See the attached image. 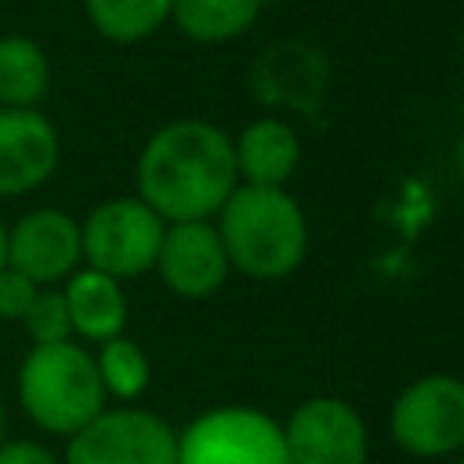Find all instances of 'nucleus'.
<instances>
[{"instance_id":"nucleus-4","label":"nucleus","mask_w":464,"mask_h":464,"mask_svg":"<svg viewBox=\"0 0 464 464\" xmlns=\"http://www.w3.org/2000/svg\"><path fill=\"white\" fill-rule=\"evenodd\" d=\"M167 221L145 207L138 196H116L98 203L80 221V246L83 261L94 272L112 276L116 283L138 279L152 272Z\"/></svg>"},{"instance_id":"nucleus-21","label":"nucleus","mask_w":464,"mask_h":464,"mask_svg":"<svg viewBox=\"0 0 464 464\" xmlns=\"http://www.w3.org/2000/svg\"><path fill=\"white\" fill-rule=\"evenodd\" d=\"M7 268V225L0 221V272Z\"/></svg>"},{"instance_id":"nucleus-3","label":"nucleus","mask_w":464,"mask_h":464,"mask_svg":"<svg viewBox=\"0 0 464 464\" xmlns=\"http://www.w3.org/2000/svg\"><path fill=\"white\" fill-rule=\"evenodd\" d=\"M94 355L72 341L33 344L18 366V402L47 435H76L105 410Z\"/></svg>"},{"instance_id":"nucleus-8","label":"nucleus","mask_w":464,"mask_h":464,"mask_svg":"<svg viewBox=\"0 0 464 464\" xmlns=\"http://www.w3.org/2000/svg\"><path fill=\"white\" fill-rule=\"evenodd\" d=\"M290 464H366L370 431L362 413L337 395H312L279 424Z\"/></svg>"},{"instance_id":"nucleus-20","label":"nucleus","mask_w":464,"mask_h":464,"mask_svg":"<svg viewBox=\"0 0 464 464\" xmlns=\"http://www.w3.org/2000/svg\"><path fill=\"white\" fill-rule=\"evenodd\" d=\"M0 464H62V457H54L44 442L33 439H4Z\"/></svg>"},{"instance_id":"nucleus-7","label":"nucleus","mask_w":464,"mask_h":464,"mask_svg":"<svg viewBox=\"0 0 464 464\" xmlns=\"http://www.w3.org/2000/svg\"><path fill=\"white\" fill-rule=\"evenodd\" d=\"M62 464H178V431L152 410H102L69 435Z\"/></svg>"},{"instance_id":"nucleus-11","label":"nucleus","mask_w":464,"mask_h":464,"mask_svg":"<svg viewBox=\"0 0 464 464\" xmlns=\"http://www.w3.org/2000/svg\"><path fill=\"white\" fill-rule=\"evenodd\" d=\"M62 141L40 109H0V199L25 196L58 170Z\"/></svg>"},{"instance_id":"nucleus-6","label":"nucleus","mask_w":464,"mask_h":464,"mask_svg":"<svg viewBox=\"0 0 464 464\" xmlns=\"http://www.w3.org/2000/svg\"><path fill=\"white\" fill-rule=\"evenodd\" d=\"M178 464H290L283 428L254 406H218L178 431Z\"/></svg>"},{"instance_id":"nucleus-22","label":"nucleus","mask_w":464,"mask_h":464,"mask_svg":"<svg viewBox=\"0 0 464 464\" xmlns=\"http://www.w3.org/2000/svg\"><path fill=\"white\" fill-rule=\"evenodd\" d=\"M4 420H7V410H4V392H0V446H4V439H7V435H4Z\"/></svg>"},{"instance_id":"nucleus-1","label":"nucleus","mask_w":464,"mask_h":464,"mask_svg":"<svg viewBox=\"0 0 464 464\" xmlns=\"http://www.w3.org/2000/svg\"><path fill=\"white\" fill-rule=\"evenodd\" d=\"M134 185L167 225L210 221L239 185L232 138L207 120H170L141 145Z\"/></svg>"},{"instance_id":"nucleus-14","label":"nucleus","mask_w":464,"mask_h":464,"mask_svg":"<svg viewBox=\"0 0 464 464\" xmlns=\"http://www.w3.org/2000/svg\"><path fill=\"white\" fill-rule=\"evenodd\" d=\"M51 91V62L33 36H0V109H36Z\"/></svg>"},{"instance_id":"nucleus-9","label":"nucleus","mask_w":464,"mask_h":464,"mask_svg":"<svg viewBox=\"0 0 464 464\" xmlns=\"http://www.w3.org/2000/svg\"><path fill=\"white\" fill-rule=\"evenodd\" d=\"M83 261L80 221L58 207L22 214L7 228V265L29 276L36 286L65 283Z\"/></svg>"},{"instance_id":"nucleus-5","label":"nucleus","mask_w":464,"mask_h":464,"mask_svg":"<svg viewBox=\"0 0 464 464\" xmlns=\"http://www.w3.org/2000/svg\"><path fill=\"white\" fill-rule=\"evenodd\" d=\"M395 446L420 460H446L464 450V381L424 373L406 384L388 413Z\"/></svg>"},{"instance_id":"nucleus-18","label":"nucleus","mask_w":464,"mask_h":464,"mask_svg":"<svg viewBox=\"0 0 464 464\" xmlns=\"http://www.w3.org/2000/svg\"><path fill=\"white\" fill-rule=\"evenodd\" d=\"M22 326L29 334L33 344H62L72 341V323H69V308L58 286H40L36 301L29 304V312L22 315Z\"/></svg>"},{"instance_id":"nucleus-19","label":"nucleus","mask_w":464,"mask_h":464,"mask_svg":"<svg viewBox=\"0 0 464 464\" xmlns=\"http://www.w3.org/2000/svg\"><path fill=\"white\" fill-rule=\"evenodd\" d=\"M36 294H40V286L29 279V276H22V272H14L11 265L0 272V319H18L22 323V315L29 312V304L36 301Z\"/></svg>"},{"instance_id":"nucleus-16","label":"nucleus","mask_w":464,"mask_h":464,"mask_svg":"<svg viewBox=\"0 0 464 464\" xmlns=\"http://www.w3.org/2000/svg\"><path fill=\"white\" fill-rule=\"evenodd\" d=\"M174 0H83L91 29L109 44H138L170 22Z\"/></svg>"},{"instance_id":"nucleus-12","label":"nucleus","mask_w":464,"mask_h":464,"mask_svg":"<svg viewBox=\"0 0 464 464\" xmlns=\"http://www.w3.org/2000/svg\"><path fill=\"white\" fill-rule=\"evenodd\" d=\"M232 152H236L239 185L283 188L290 181V174L297 170V163H301V141H297L294 127L276 120V116L250 120L236 134Z\"/></svg>"},{"instance_id":"nucleus-13","label":"nucleus","mask_w":464,"mask_h":464,"mask_svg":"<svg viewBox=\"0 0 464 464\" xmlns=\"http://www.w3.org/2000/svg\"><path fill=\"white\" fill-rule=\"evenodd\" d=\"M62 297H65V308H69V323H72V334L91 341V344H105L112 337L123 334L127 326V294H123V283H116L112 276L105 272H94V268H76L62 286Z\"/></svg>"},{"instance_id":"nucleus-2","label":"nucleus","mask_w":464,"mask_h":464,"mask_svg":"<svg viewBox=\"0 0 464 464\" xmlns=\"http://www.w3.org/2000/svg\"><path fill=\"white\" fill-rule=\"evenodd\" d=\"M214 218L228 265L246 279L279 283L308 254V218L286 188L236 185Z\"/></svg>"},{"instance_id":"nucleus-15","label":"nucleus","mask_w":464,"mask_h":464,"mask_svg":"<svg viewBox=\"0 0 464 464\" xmlns=\"http://www.w3.org/2000/svg\"><path fill=\"white\" fill-rule=\"evenodd\" d=\"M265 0H174L170 4V22L196 44H228L243 36Z\"/></svg>"},{"instance_id":"nucleus-10","label":"nucleus","mask_w":464,"mask_h":464,"mask_svg":"<svg viewBox=\"0 0 464 464\" xmlns=\"http://www.w3.org/2000/svg\"><path fill=\"white\" fill-rule=\"evenodd\" d=\"M163 286L178 297L199 301L225 286L232 265L225 257L214 221H174L163 228V243L152 265Z\"/></svg>"},{"instance_id":"nucleus-17","label":"nucleus","mask_w":464,"mask_h":464,"mask_svg":"<svg viewBox=\"0 0 464 464\" xmlns=\"http://www.w3.org/2000/svg\"><path fill=\"white\" fill-rule=\"evenodd\" d=\"M94 366H98V377H102V388L105 395H116L120 402H134L145 388H149V355L141 352L138 341L130 337H112L105 344H98V355H94Z\"/></svg>"},{"instance_id":"nucleus-23","label":"nucleus","mask_w":464,"mask_h":464,"mask_svg":"<svg viewBox=\"0 0 464 464\" xmlns=\"http://www.w3.org/2000/svg\"><path fill=\"white\" fill-rule=\"evenodd\" d=\"M453 464H464V457H457V460H453Z\"/></svg>"}]
</instances>
